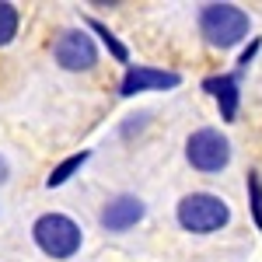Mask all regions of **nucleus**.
I'll return each instance as SVG.
<instances>
[{
	"mask_svg": "<svg viewBox=\"0 0 262 262\" xmlns=\"http://www.w3.org/2000/svg\"><path fill=\"white\" fill-rule=\"evenodd\" d=\"M7 175H11V168H7V161L0 158V182H7Z\"/></svg>",
	"mask_w": 262,
	"mask_h": 262,
	"instance_id": "nucleus-14",
	"label": "nucleus"
},
{
	"mask_svg": "<svg viewBox=\"0 0 262 262\" xmlns=\"http://www.w3.org/2000/svg\"><path fill=\"white\" fill-rule=\"evenodd\" d=\"M175 217L189 234H213L231 221V206L213 192H189V196H182Z\"/></svg>",
	"mask_w": 262,
	"mask_h": 262,
	"instance_id": "nucleus-2",
	"label": "nucleus"
},
{
	"mask_svg": "<svg viewBox=\"0 0 262 262\" xmlns=\"http://www.w3.org/2000/svg\"><path fill=\"white\" fill-rule=\"evenodd\" d=\"M143 213H147V206H143L140 196L122 192V196H116V200L105 203V210H101V227H105V231H116V234H122V231L137 227V224L143 221Z\"/></svg>",
	"mask_w": 262,
	"mask_h": 262,
	"instance_id": "nucleus-6",
	"label": "nucleus"
},
{
	"mask_svg": "<svg viewBox=\"0 0 262 262\" xmlns=\"http://www.w3.org/2000/svg\"><path fill=\"white\" fill-rule=\"evenodd\" d=\"M185 161L192 164L196 171H221L231 161V143L221 129H196L189 140H185Z\"/></svg>",
	"mask_w": 262,
	"mask_h": 262,
	"instance_id": "nucleus-4",
	"label": "nucleus"
},
{
	"mask_svg": "<svg viewBox=\"0 0 262 262\" xmlns=\"http://www.w3.org/2000/svg\"><path fill=\"white\" fill-rule=\"evenodd\" d=\"M255 49H259V39H255L252 46H248V49H245V53H242V60H238V63H242V67H248V63H252V56H255Z\"/></svg>",
	"mask_w": 262,
	"mask_h": 262,
	"instance_id": "nucleus-13",
	"label": "nucleus"
},
{
	"mask_svg": "<svg viewBox=\"0 0 262 262\" xmlns=\"http://www.w3.org/2000/svg\"><path fill=\"white\" fill-rule=\"evenodd\" d=\"M203 88L213 95V98L221 101V119L234 122V116H238V77H231V74H221V77H206L203 81Z\"/></svg>",
	"mask_w": 262,
	"mask_h": 262,
	"instance_id": "nucleus-8",
	"label": "nucleus"
},
{
	"mask_svg": "<svg viewBox=\"0 0 262 262\" xmlns=\"http://www.w3.org/2000/svg\"><path fill=\"white\" fill-rule=\"evenodd\" d=\"M200 32L213 49H231L248 35V14L234 4H203Z\"/></svg>",
	"mask_w": 262,
	"mask_h": 262,
	"instance_id": "nucleus-1",
	"label": "nucleus"
},
{
	"mask_svg": "<svg viewBox=\"0 0 262 262\" xmlns=\"http://www.w3.org/2000/svg\"><path fill=\"white\" fill-rule=\"evenodd\" d=\"M182 77L171 70H154V67H129L119 84V95H140V91H164V88H179Z\"/></svg>",
	"mask_w": 262,
	"mask_h": 262,
	"instance_id": "nucleus-7",
	"label": "nucleus"
},
{
	"mask_svg": "<svg viewBox=\"0 0 262 262\" xmlns=\"http://www.w3.org/2000/svg\"><path fill=\"white\" fill-rule=\"evenodd\" d=\"M18 25H21V14L14 4H0V46H7V42L18 35Z\"/></svg>",
	"mask_w": 262,
	"mask_h": 262,
	"instance_id": "nucleus-11",
	"label": "nucleus"
},
{
	"mask_svg": "<svg viewBox=\"0 0 262 262\" xmlns=\"http://www.w3.org/2000/svg\"><path fill=\"white\" fill-rule=\"evenodd\" d=\"M53 56H56V63L63 70L81 74V70H91L98 63V49H95V39L88 32L67 28V32H60V39L53 42Z\"/></svg>",
	"mask_w": 262,
	"mask_h": 262,
	"instance_id": "nucleus-5",
	"label": "nucleus"
},
{
	"mask_svg": "<svg viewBox=\"0 0 262 262\" xmlns=\"http://www.w3.org/2000/svg\"><path fill=\"white\" fill-rule=\"evenodd\" d=\"M32 234H35V245L53 259H74L81 252V227L67 213H42L32 224Z\"/></svg>",
	"mask_w": 262,
	"mask_h": 262,
	"instance_id": "nucleus-3",
	"label": "nucleus"
},
{
	"mask_svg": "<svg viewBox=\"0 0 262 262\" xmlns=\"http://www.w3.org/2000/svg\"><path fill=\"white\" fill-rule=\"evenodd\" d=\"M88 25H91V32H98V35H101L105 49H108V53H112L116 60H119V63H129V49H126V46H122V42L116 39V32H108V25H101L98 18H91Z\"/></svg>",
	"mask_w": 262,
	"mask_h": 262,
	"instance_id": "nucleus-10",
	"label": "nucleus"
},
{
	"mask_svg": "<svg viewBox=\"0 0 262 262\" xmlns=\"http://www.w3.org/2000/svg\"><path fill=\"white\" fill-rule=\"evenodd\" d=\"M248 203H252L255 224L262 231V179H259V171H248Z\"/></svg>",
	"mask_w": 262,
	"mask_h": 262,
	"instance_id": "nucleus-12",
	"label": "nucleus"
},
{
	"mask_svg": "<svg viewBox=\"0 0 262 262\" xmlns=\"http://www.w3.org/2000/svg\"><path fill=\"white\" fill-rule=\"evenodd\" d=\"M91 158V150H81V154H70L63 164H56L53 171H49V179H46V185L49 189H56V185H63V182H70L74 179V171H81V164Z\"/></svg>",
	"mask_w": 262,
	"mask_h": 262,
	"instance_id": "nucleus-9",
	"label": "nucleus"
}]
</instances>
